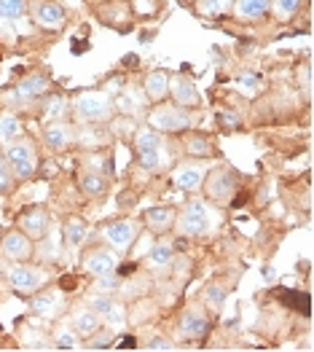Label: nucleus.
<instances>
[{
	"mask_svg": "<svg viewBox=\"0 0 314 352\" xmlns=\"http://www.w3.org/2000/svg\"><path fill=\"white\" fill-rule=\"evenodd\" d=\"M113 100L102 91H84L73 100V113L78 121L86 124H100V121H111L113 118Z\"/></svg>",
	"mask_w": 314,
	"mask_h": 352,
	"instance_id": "f257e3e1",
	"label": "nucleus"
},
{
	"mask_svg": "<svg viewBox=\"0 0 314 352\" xmlns=\"http://www.w3.org/2000/svg\"><path fill=\"white\" fill-rule=\"evenodd\" d=\"M135 156L140 167L153 173L164 164V138L156 129H140L135 132Z\"/></svg>",
	"mask_w": 314,
	"mask_h": 352,
	"instance_id": "f03ea898",
	"label": "nucleus"
},
{
	"mask_svg": "<svg viewBox=\"0 0 314 352\" xmlns=\"http://www.w3.org/2000/svg\"><path fill=\"white\" fill-rule=\"evenodd\" d=\"M210 205L201 199H191L175 218V226L183 236H204L210 232Z\"/></svg>",
	"mask_w": 314,
	"mask_h": 352,
	"instance_id": "7ed1b4c3",
	"label": "nucleus"
},
{
	"mask_svg": "<svg viewBox=\"0 0 314 352\" xmlns=\"http://www.w3.org/2000/svg\"><path fill=\"white\" fill-rule=\"evenodd\" d=\"M3 156H5V162H8L14 177H19V180H27V177H32L35 170H38V159H35V146H32V140H25V138L11 140Z\"/></svg>",
	"mask_w": 314,
	"mask_h": 352,
	"instance_id": "20e7f679",
	"label": "nucleus"
},
{
	"mask_svg": "<svg viewBox=\"0 0 314 352\" xmlns=\"http://www.w3.org/2000/svg\"><path fill=\"white\" fill-rule=\"evenodd\" d=\"M201 186H204L207 199H212L218 205H229L234 199V194H236V175L231 173L229 167H215V170H210L204 175Z\"/></svg>",
	"mask_w": 314,
	"mask_h": 352,
	"instance_id": "39448f33",
	"label": "nucleus"
},
{
	"mask_svg": "<svg viewBox=\"0 0 314 352\" xmlns=\"http://www.w3.org/2000/svg\"><path fill=\"white\" fill-rule=\"evenodd\" d=\"M197 124V116L183 108H156L150 113V126L159 132H186Z\"/></svg>",
	"mask_w": 314,
	"mask_h": 352,
	"instance_id": "423d86ee",
	"label": "nucleus"
},
{
	"mask_svg": "<svg viewBox=\"0 0 314 352\" xmlns=\"http://www.w3.org/2000/svg\"><path fill=\"white\" fill-rule=\"evenodd\" d=\"M0 256L8 258L11 264H19V261H27L32 256V239H30L22 229H11L0 236Z\"/></svg>",
	"mask_w": 314,
	"mask_h": 352,
	"instance_id": "0eeeda50",
	"label": "nucleus"
},
{
	"mask_svg": "<svg viewBox=\"0 0 314 352\" xmlns=\"http://www.w3.org/2000/svg\"><path fill=\"white\" fill-rule=\"evenodd\" d=\"M8 283H11V288L19 291V294H35V291L46 283V274H43L41 269H35V266L19 261V264H14L8 269Z\"/></svg>",
	"mask_w": 314,
	"mask_h": 352,
	"instance_id": "6e6552de",
	"label": "nucleus"
},
{
	"mask_svg": "<svg viewBox=\"0 0 314 352\" xmlns=\"http://www.w3.org/2000/svg\"><path fill=\"white\" fill-rule=\"evenodd\" d=\"M102 236H105V242L113 248L115 253H126V250L135 245V239H137V223L129 221V218L113 221V223L105 226Z\"/></svg>",
	"mask_w": 314,
	"mask_h": 352,
	"instance_id": "1a4fd4ad",
	"label": "nucleus"
},
{
	"mask_svg": "<svg viewBox=\"0 0 314 352\" xmlns=\"http://www.w3.org/2000/svg\"><path fill=\"white\" fill-rule=\"evenodd\" d=\"M32 19L43 30H62L67 22V14L54 0H35L32 3Z\"/></svg>",
	"mask_w": 314,
	"mask_h": 352,
	"instance_id": "9d476101",
	"label": "nucleus"
},
{
	"mask_svg": "<svg viewBox=\"0 0 314 352\" xmlns=\"http://www.w3.org/2000/svg\"><path fill=\"white\" fill-rule=\"evenodd\" d=\"M89 307H91V309H94L105 323L111 325V328H121L124 320H126L124 307H121L118 301H113V296L105 294V291H102V294L97 291V294L91 296V298H89Z\"/></svg>",
	"mask_w": 314,
	"mask_h": 352,
	"instance_id": "9b49d317",
	"label": "nucleus"
},
{
	"mask_svg": "<svg viewBox=\"0 0 314 352\" xmlns=\"http://www.w3.org/2000/svg\"><path fill=\"white\" fill-rule=\"evenodd\" d=\"M19 226L30 239H43L49 232V212L46 207L32 205L27 210H22V218H19Z\"/></svg>",
	"mask_w": 314,
	"mask_h": 352,
	"instance_id": "f8f14e48",
	"label": "nucleus"
},
{
	"mask_svg": "<svg viewBox=\"0 0 314 352\" xmlns=\"http://www.w3.org/2000/svg\"><path fill=\"white\" fill-rule=\"evenodd\" d=\"M170 91L180 108H197L201 102V94H199V89H197V84H194V78H188V76H183V73L170 78Z\"/></svg>",
	"mask_w": 314,
	"mask_h": 352,
	"instance_id": "ddd939ff",
	"label": "nucleus"
},
{
	"mask_svg": "<svg viewBox=\"0 0 314 352\" xmlns=\"http://www.w3.org/2000/svg\"><path fill=\"white\" fill-rule=\"evenodd\" d=\"M207 175V170H204V164L201 162H180L175 170H172V180L180 186V188H186V191H197L201 186V180Z\"/></svg>",
	"mask_w": 314,
	"mask_h": 352,
	"instance_id": "4468645a",
	"label": "nucleus"
},
{
	"mask_svg": "<svg viewBox=\"0 0 314 352\" xmlns=\"http://www.w3.org/2000/svg\"><path fill=\"white\" fill-rule=\"evenodd\" d=\"M84 266L89 274L94 277H102V274H111L118 266V256H115L113 248H94L89 256L84 258Z\"/></svg>",
	"mask_w": 314,
	"mask_h": 352,
	"instance_id": "2eb2a0df",
	"label": "nucleus"
},
{
	"mask_svg": "<svg viewBox=\"0 0 314 352\" xmlns=\"http://www.w3.org/2000/svg\"><path fill=\"white\" fill-rule=\"evenodd\" d=\"M46 89H49V78H46L43 73H30V76H25V78L14 87L11 97L19 100V102H30V100H38L41 94H46Z\"/></svg>",
	"mask_w": 314,
	"mask_h": 352,
	"instance_id": "dca6fc26",
	"label": "nucleus"
},
{
	"mask_svg": "<svg viewBox=\"0 0 314 352\" xmlns=\"http://www.w3.org/2000/svg\"><path fill=\"white\" fill-rule=\"evenodd\" d=\"M175 218H177L175 207H150L145 212V226L153 234H167L170 229H175Z\"/></svg>",
	"mask_w": 314,
	"mask_h": 352,
	"instance_id": "f3484780",
	"label": "nucleus"
},
{
	"mask_svg": "<svg viewBox=\"0 0 314 352\" xmlns=\"http://www.w3.org/2000/svg\"><path fill=\"white\" fill-rule=\"evenodd\" d=\"M73 331L81 336V339H86V336H94L97 331H100V325H102V318L91 309V307H81V309H76L73 312Z\"/></svg>",
	"mask_w": 314,
	"mask_h": 352,
	"instance_id": "a211bd4d",
	"label": "nucleus"
},
{
	"mask_svg": "<svg viewBox=\"0 0 314 352\" xmlns=\"http://www.w3.org/2000/svg\"><path fill=\"white\" fill-rule=\"evenodd\" d=\"M73 140V129L70 124L65 121H52L46 129H43V143L52 148V151H65Z\"/></svg>",
	"mask_w": 314,
	"mask_h": 352,
	"instance_id": "6ab92c4d",
	"label": "nucleus"
},
{
	"mask_svg": "<svg viewBox=\"0 0 314 352\" xmlns=\"http://www.w3.org/2000/svg\"><path fill=\"white\" fill-rule=\"evenodd\" d=\"M210 328V318L201 312V309H188L183 318H180V331L188 336V339H199L207 333Z\"/></svg>",
	"mask_w": 314,
	"mask_h": 352,
	"instance_id": "aec40b11",
	"label": "nucleus"
},
{
	"mask_svg": "<svg viewBox=\"0 0 314 352\" xmlns=\"http://www.w3.org/2000/svg\"><path fill=\"white\" fill-rule=\"evenodd\" d=\"M78 186H81V191L86 197H105L108 177L102 173H97V170H84V173H78Z\"/></svg>",
	"mask_w": 314,
	"mask_h": 352,
	"instance_id": "412c9836",
	"label": "nucleus"
},
{
	"mask_svg": "<svg viewBox=\"0 0 314 352\" xmlns=\"http://www.w3.org/2000/svg\"><path fill=\"white\" fill-rule=\"evenodd\" d=\"M143 89H145V97H148V100L159 102V100H164L167 91H170V76H167L164 70H153V73H148Z\"/></svg>",
	"mask_w": 314,
	"mask_h": 352,
	"instance_id": "4be33fe9",
	"label": "nucleus"
},
{
	"mask_svg": "<svg viewBox=\"0 0 314 352\" xmlns=\"http://www.w3.org/2000/svg\"><path fill=\"white\" fill-rule=\"evenodd\" d=\"M62 304V296L59 291H43L32 298V309L41 315V318H52L57 312V307Z\"/></svg>",
	"mask_w": 314,
	"mask_h": 352,
	"instance_id": "5701e85b",
	"label": "nucleus"
},
{
	"mask_svg": "<svg viewBox=\"0 0 314 352\" xmlns=\"http://www.w3.org/2000/svg\"><path fill=\"white\" fill-rule=\"evenodd\" d=\"M22 129H25L22 118L14 116V113H3V116H0V143L8 146L11 140L22 138Z\"/></svg>",
	"mask_w": 314,
	"mask_h": 352,
	"instance_id": "b1692460",
	"label": "nucleus"
},
{
	"mask_svg": "<svg viewBox=\"0 0 314 352\" xmlns=\"http://www.w3.org/2000/svg\"><path fill=\"white\" fill-rule=\"evenodd\" d=\"M271 0H234V8L242 19H260L269 11Z\"/></svg>",
	"mask_w": 314,
	"mask_h": 352,
	"instance_id": "393cba45",
	"label": "nucleus"
},
{
	"mask_svg": "<svg viewBox=\"0 0 314 352\" xmlns=\"http://www.w3.org/2000/svg\"><path fill=\"white\" fill-rule=\"evenodd\" d=\"M186 151H188L191 156H197V159H210V156H215L212 140L204 138V135H197V132H191V135L186 138Z\"/></svg>",
	"mask_w": 314,
	"mask_h": 352,
	"instance_id": "a878e982",
	"label": "nucleus"
},
{
	"mask_svg": "<svg viewBox=\"0 0 314 352\" xmlns=\"http://www.w3.org/2000/svg\"><path fill=\"white\" fill-rule=\"evenodd\" d=\"M86 234H89V226H86L81 218H70L67 226H65V239L70 248H81L86 242Z\"/></svg>",
	"mask_w": 314,
	"mask_h": 352,
	"instance_id": "bb28decb",
	"label": "nucleus"
},
{
	"mask_svg": "<svg viewBox=\"0 0 314 352\" xmlns=\"http://www.w3.org/2000/svg\"><path fill=\"white\" fill-rule=\"evenodd\" d=\"M204 304L212 309V312H221L223 309V304H226V288L221 285V283H210V285H204Z\"/></svg>",
	"mask_w": 314,
	"mask_h": 352,
	"instance_id": "cd10ccee",
	"label": "nucleus"
},
{
	"mask_svg": "<svg viewBox=\"0 0 314 352\" xmlns=\"http://www.w3.org/2000/svg\"><path fill=\"white\" fill-rule=\"evenodd\" d=\"M172 258H175V250H172L170 242H156V245L150 248V253H148L150 266H170Z\"/></svg>",
	"mask_w": 314,
	"mask_h": 352,
	"instance_id": "c85d7f7f",
	"label": "nucleus"
},
{
	"mask_svg": "<svg viewBox=\"0 0 314 352\" xmlns=\"http://www.w3.org/2000/svg\"><path fill=\"white\" fill-rule=\"evenodd\" d=\"M30 8V0H0V19H19Z\"/></svg>",
	"mask_w": 314,
	"mask_h": 352,
	"instance_id": "c756f323",
	"label": "nucleus"
},
{
	"mask_svg": "<svg viewBox=\"0 0 314 352\" xmlns=\"http://www.w3.org/2000/svg\"><path fill=\"white\" fill-rule=\"evenodd\" d=\"M54 347L57 350H78L81 347V336L73 328H59L54 333Z\"/></svg>",
	"mask_w": 314,
	"mask_h": 352,
	"instance_id": "7c9ffc66",
	"label": "nucleus"
},
{
	"mask_svg": "<svg viewBox=\"0 0 314 352\" xmlns=\"http://www.w3.org/2000/svg\"><path fill=\"white\" fill-rule=\"evenodd\" d=\"M111 129H113L115 138L129 140V138H135L137 124H135V118H132V116H118V118H111Z\"/></svg>",
	"mask_w": 314,
	"mask_h": 352,
	"instance_id": "2f4dec72",
	"label": "nucleus"
},
{
	"mask_svg": "<svg viewBox=\"0 0 314 352\" xmlns=\"http://www.w3.org/2000/svg\"><path fill=\"white\" fill-rule=\"evenodd\" d=\"M67 108H70L67 97H62V94H54V97L46 102V111H43V116L52 118V121H59V118L67 113Z\"/></svg>",
	"mask_w": 314,
	"mask_h": 352,
	"instance_id": "473e14b6",
	"label": "nucleus"
},
{
	"mask_svg": "<svg viewBox=\"0 0 314 352\" xmlns=\"http://www.w3.org/2000/svg\"><path fill=\"white\" fill-rule=\"evenodd\" d=\"M231 6V0H199V11L207 16H215V14H223Z\"/></svg>",
	"mask_w": 314,
	"mask_h": 352,
	"instance_id": "72a5a7b5",
	"label": "nucleus"
},
{
	"mask_svg": "<svg viewBox=\"0 0 314 352\" xmlns=\"http://www.w3.org/2000/svg\"><path fill=\"white\" fill-rule=\"evenodd\" d=\"M236 84H239V89H242V91H247V94H256V91H260V78H258V76H253V73H242V76L236 78Z\"/></svg>",
	"mask_w": 314,
	"mask_h": 352,
	"instance_id": "f704fd0d",
	"label": "nucleus"
},
{
	"mask_svg": "<svg viewBox=\"0 0 314 352\" xmlns=\"http://www.w3.org/2000/svg\"><path fill=\"white\" fill-rule=\"evenodd\" d=\"M11 183H14V173H11L8 162H5V156L0 153V191H8Z\"/></svg>",
	"mask_w": 314,
	"mask_h": 352,
	"instance_id": "c9c22d12",
	"label": "nucleus"
},
{
	"mask_svg": "<svg viewBox=\"0 0 314 352\" xmlns=\"http://www.w3.org/2000/svg\"><path fill=\"white\" fill-rule=\"evenodd\" d=\"M218 121H221L223 129H239L242 126V118H239V113H234V111H221Z\"/></svg>",
	"mask_w": 314,
	"mask_h": 352,
	"instance_id": "e433bc0d",
	"label": "nucleus"
},
{
	"mask_svg": "<svg viewBox=\"0 0 314 352\" xmlns=\"http://www.w3.org/2000/svg\"><path fill=\"white\" fill-rule=\"evenodd\" d=\"M274 6H277V11L282 16H290V14H295L301 8V0H274Z\"/></svg>",
	"mask_w": 314,
	"mask_h": 352,
	"instance_id": "4c0bfd02",
	"label": "nucleus"
},
{
	"mask_svg": "<svg viewBox=\"0 0 314 352\" xmlns=\"http://www.w3.org/2000/svg\"><path fill=\"white\" fill-rule=\"evenodd\" d=\"M118 288V283H115L113 272L111 274H102V277H97V291H105V294H111Z\"/></svg>",
	"mask_w": 314,
	"mask_h": 352,
	"instance_id": "58836bf2",
	"label": "nucleus"
},
{
	"mask_svg": "<svg viewBox=\"0 0 314 352\" xmlns=\"http://www.w3.org/2000/svg\"><path fill=\"white\" fill-rule=\"evenodd\" d=\"M111 344H113V336L111 333H102V336H94L89 342V350H108Z\"/></svg>",
	"mask_w": 314,
	"mask_h": 352,
	"instance_id": "ea45409f",
	"label": "nucleus"
},
{
	"mask_svg": "<svg viewBox=\"0 0 314 352\" xmlns=\"http://www.w3.org/2000/svg\"><path fill=\"white\" fill-rule=\"evenodd\" d=\"M145 347H148V350H153V352H170L175 344H172L170 339H161V336H156V339H150Z\"/></svg>",
	"mask_w": 314,
	"mask_h": 352,
	"instance_id": "a19ab883",
	"label": "nucleus"
},
{
	"mask_svg": "<svg viewBox=\"0 0 314 352\" xmlns=\"http://www.w3.org/2000/svg\"><path fill=\"white\" fill-rule=\"evenodd\" d=\"M301 84H304V89L312 87V67L309 65H304V70H301Z\"/></svg>",
	"mask_w": 314,
	"mask_h": 352,
	"instance_id": "79ce46f5",
	"label": "nucleus"
},
{
	"mask_svg": "<svg viewBox=\"0 0 314 352\" xmlns=\"http://www.w3.org/2000/svg\"><path fill=\"white\" fill-rule=\"evenodd\" d=\"M118 347H126V350H135V347H137V342H135V336H124V339L118 342Z\"/></svg>",
	"mask_w": 314,
	"mask_h": 352,
	"instance_id": "37998d69",
	"label": "nucleus"
},
{
	"mask_svg": "<svg viewBox=\"0 0 314 352\" xmlns=\"http://www.w3.org/2000/svg\"><path fill=\"white\" fill-rule=\"evenodd\" d=\"M183 3H186V0H183Z\"/></svg>",
	"mask_w": 314,
	"mask_h": 352,
	"instance_id": "c03bdc74",
	"label": "nucleus"
},
{
	"mask_svg": "<svg viewBox=\"0 0 314 352\" xmlns=\"http://www.w3.org/2000/svg\"><path fill=\"white\" fill-rule=\"evenodd\" d=\"M0 236H3V234H0Z\"/></svg>",
	"mask_w": 314,
	"mask_h": 352,
	"instance_id": "a18cd8bd",
	"label": "nucleus"
}]
</instances>
